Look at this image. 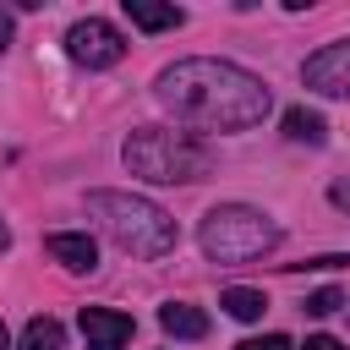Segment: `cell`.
Instances as JSON below:
<instances>
[{"label":"cell","mask_w":350,"mask_h":350,"mask_svg":"<svg viewBox=\"0 0 350 350\" xmlns=\"http://www.w3.org/2000/svg\"><path fill=\"white\" fill-rule=\"evenodd\" d=\"M153 98L175 120L202 126V131H246L273 109V93L262 77H252L230 60H208V55L164 66L153 82Z\"/></svg>","instance_id":"6da1fadb"},{"label":"cell","mask_w":350,"mask_h":350,"mask_svg":"<svg viewBox=\"0 0 350 350\" xmlns=\"http://www.w3.org/2000/svg\"><path fill=\"white\" fill-rule=\"evenodd\" d=\"M88 213L104 224V235L131 257H164L175 252V219L131 191H88Z\"/></svg>","instance_id":"7a4b0ae2"},{"label":"cell","mask_w":350,"mask_h":350,"mask_svg":"<svg viewBox=\"0 0 350 350\" xmlns=\"http://www.w3.org/2000/svg\"><path fill=\"white\" fill-rule=\"evenodd\" d=\"M126 170L142 175V180H159V186H175V180H202L213 170V153L186 137V131H164V126H142L126 137Z\"/></svg>","instance_id":"3957f363"},{"label":"cell","mask_w":350,"mask_h":350,"mask_svg":"<svg viewBox=\"0 0 350 350\" xmlns=\"http://www.w3.org/2000/svg\"><path fill=\"white\" fill-rule=\"evenodd\" d=\"M208 262H257L279 246V224L262 213V208H246V202H224L202 219L197 230Z\"/></svg>","instance_id":"277c9868"},{"label":"cell","mask_w":350,"mask_h":350,"mask_svg":"<svg viewBox=\"0 0 350 350\" xmlns=\"http://www.w3.org/2000/svg\"><path fill=\"white\" fill-rule=\"evenodd\" d=\"M66 55H71L77 66H88V71H104V66H115V60L126 55V38H120V27H109L104 16H88V22H71Z\"/></svg>","instance_id":"5b68a950"},{"label":"cell","mask_w":350,"mask_h":350,"mask_svg":"<svg viewBox=\"0 0 350 350\" xmlns=\"http://www.w3.org/2000/svg\"><path fill=\"white\" fill-rule=\"evenodd\" d=\"M301 82H306L312 93H323V98H350V38L323 44L317 55H306Z\"/></svg>","instance_id":"8992f818"},{"label":"cell","mask_w":350,"mask_h":350,"mask_svg":"<svg viewBox=\"0 0 350 350\" xmlns=\"http://www.w3.org/2000/svg\"><path fill=\"white\" fill-rule=\"evenodd\" d=\"M131 317L115 312V306H82V339L88 350H126L131 345Z\"/></svg>","instance_id":"52a82bcc"},{"label":"cell","mask_w":350,"mask_h":350,"mask_svg":"<svg viewBox=\"0 0 350 350\" xmlns=\"http://www.w3.org/2000/svg\"><path fill=\"white\" fill-rule=\"evenodd\" d=\"M44 252H49L60 268H71V273H88V268L98 262L93 235H77V230H55V235H44Z\"/></svg>","instance_id":"ba28073f"},{"label":"cell","mask_w":350,"mask_h":350,"mask_svg":"<svg viewBox=\"0 0 350 350\" xmlns=\"http://www.w3.org/2000/svg\"><path fill=\"white\" fill-rule=\"evenodd\" d=\"M126 16H131L142 33H164V27H180V22H186L180 5H153V0H126Z\"/></svg>","instance_id":"9c48e42d"},{"label":"cell","mask_w":350,"mask_h":350,"mask_svg":"<svg viewBox=\"0 0 350 350\" xmlns=\"http://www.w3.org/2000/svg\"><path fill=\"white\" fill-rule=\"evenodd\" d=\"M159 323H164V334H175V339H202V334H208V317H202L197 306H186V301L159 306Z\"/></svg>","instance_id":"30bf717a"},{"label":"cell","mask_w":350,"mask_h":350,"mask_svg":"<svg viewBox=\"0 0 350 350\" xmlns=\"http://www.w3.org/2000/svg\"><path fill=\"white\" fill-rule=\"evenodd\" d=\"M284 137L290 142H328V126H323V115L317 109H306V104H295V109H284Z\"/></svg>","instance_id":"8fae6325"},{"label":"cell","mask_w":350,"mask_h":350,"mask_svg":"<svg viewBox=\"0 0 350 350\" xmlns=\"http://www.w3.org/2000/svg\"><path fill=\"white\" fill-rule=\"evenodd\" d=\"M219 306L235 317V323H257L262 312H268V301H262V290H252V284H230L224 295H219Z\"/></svg>","instance_id":"7c38bea8"},{"label":"cell","mask_w":350,"mask_h":350,"mask_svg":"<svg viewBox=\"0 0 350 350\" xmlns=\"http://www.w3.org/2000/svg\"><path fill=\"white\" fill-rule=\"evenodd\" d=\"M22 350H66V328L55 317H33L22 328Z\"/></svg>","instance_id":"4fadbf2b"},{"label":"cell","mask_w":350,"mask_h":350,"mask_svg":"<svg viewBox=\"0 0 350 350\" xmlns=\"http://www.w3.org/2000/svg\"><path fill=\"white\" fill-rule=\"evenodd\" d=\"M345 306V290H317V295H306V312L312 317H328V312H339Z\"/></svg>","instance_id":"5bb4252c"},{"label":"cell","mask_w":350,"mask_h":350,"mask_svg":"<svg viewBox=\"0 0 350 350\" xmlns=\"http://www.w3.org/2000/svg\"><path fill=\"white\" fill-rule=\"evenodd\" d=\"M235 350H290V339L284 334H262V339H241Z\"/></svg>","instance_id":"9a60e30c"},{"label":"cell","mask_w":350,"mask_h":350,"mask_svg":"<svg viewBox=\"0 0 350 350\" xmlns=\"http://www.w3.org/2000/svg\"><path fill=\"white\" fill-rule=\"evenodd\" d=\"M301 350H345V345H339V339H334V334H312V339H306V345H301Z\"/></svg>","instance_id":"2e32d148"},{"label":"cell","mask_w":350,"mask_h":350,"mask_svg":"<svg viewBox=\"0 0 350 350\" xmlns=\"http://www.w3.org/2000/svg\"><path fill=\"white\" fill-rule=\"evenodd\" d=\"M334 202H339V208H350V180H334Z\"/></svg>","instance_id":"e0dca14e"},{"label":"cell","mask_w":350,"mask_h":350,"mask_svg":"<svg viewBox=\"0 0 350 350\" xmlns=\"http://www.w3.org/2000/svg\"><path fill=\"white\" fill-rule=\"evenodd\" d=\"M11 44V11H0V49Z\"/></svg>","instance_id":"ac0fdd59"},{"label":"cell","mask_w":350,"mask_h":350,"mask_svg":"<svg viewBox=\"0 0 350 350\" xmlns=\"http://www.w3.org/2000/svg\"><path fill=\"white\" fill-rule=\"evenodd\" d=\"M5 246H11V224L0 219V252H5Z\"/></svg>","instance_id":"d6986e66"},{"label":"cell","mask_w":350,"mask_h":350,"mask_svg":"<svg viewBox=\"0 0 350 350\" xmlns=\"http://www.w3.org/2000/svg\"><path fill=\"white\" fill-rule=\"evenodd\" d=\"M5 345H11V334H5V323H0V350H5Z\"/></svg>","instance_id":"ffe728a7"}]
</instances>
